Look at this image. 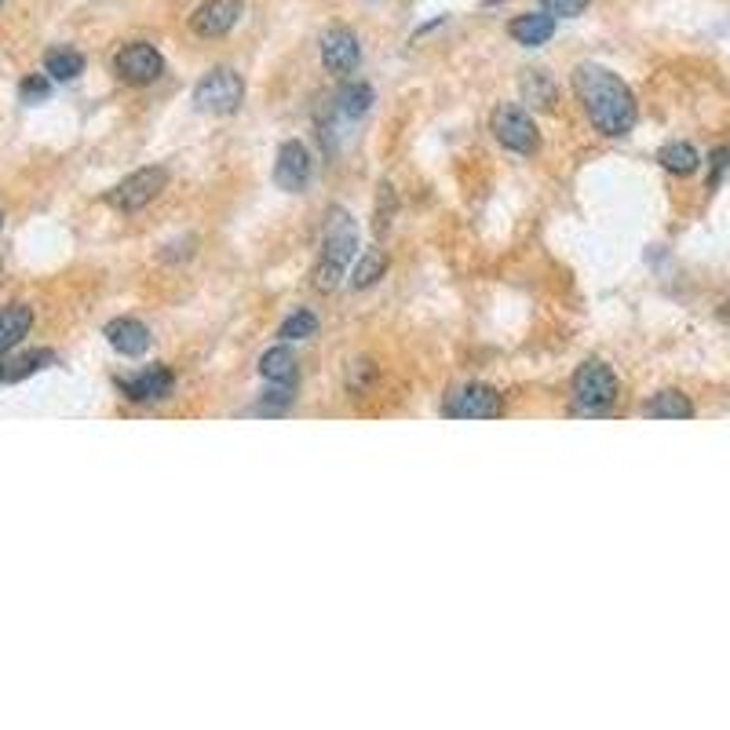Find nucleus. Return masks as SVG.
<instances>
[{"mask_svg": "<svg viewBox=\"0 0 730 730\" xmlns=\"http://www.w3.org/2000/svg\"><path fill=\"white\" fill-rule=\"evenodd\" d=\"M574 92L581 99L588 121H592L603 136H628L636 128L639 106L636 95L614 69L599 63H577L574 66Z\"/></svg>", "mask_w": 730, "mask_h": 730, "instance_id": "nucleus-1", "label": "nucleus"}, {"mask_svg": "<svg viewBox=\"0 0 730 730\" xmlns=\"http://www.w3.org/2000/svg\"><path fill=\"white\" fill-rule=\"evenodd\" d=\"M358 253V227L355 219L344 213V208H333L325 223V242H322V259L315 267V289L322 293H333L340 285V278L347 274V264Z\"/></svg>", "mask_w": 730, "mask_h": 730, "instance_id": "nucleus-2", "label": "nucleus"}, {"mask_svg": "<svg viewBox=\"0 0 730 730\" xmlns=\"http://www.w3.org/2000/svg\"><path fill=\"white\" fill-rule=\"evenodd\" d=\"M569 398H574V409L585 417L606 413L617 398V376L606 362H585L574 373V384H569Z\"/></svg>", "mask_w": 730, "mask_h": 730, "instance_id": "nucleus-3", "label": "nucleus"}, {"mask_svg": "<svg viewBox=\"0 0 730 730\" xmlns=\"http://www.w3.org/2000/svg\"><path fill=\"white\" fill-rule=\"evenodd\" d=\"M245 99V81L234 74L230 66H216L208 69L202 81L194 85V106L202 110V114H234L238 106H242Z\"/></svg>", "mask_w": 730, "mask_h": 730, "instance_id": "nucleus-4", "label": "nucleus"}, {"mask_svg": "<svg viewBox=\"0 0 730 730\" xmlns=\"http://www.w3.org/2000/svg\"><path fill=\"white\" fill-rule=\"evenodd\" d=\"M489 128H494L497 143L512 154H534L541 146V132H537L534 117L518 106H497L494 117H489Z\"/></svg>", "mask_w": 730, "mask_h": 730, "instance_id": "nucleus-5", "label": "nucleus"}, {"mask_svg": "<svg viewBox=\"0 0 730 730\" xmlns=\"http://www.w3.org/2000/svg\"><path fill=\"white\" fill-rule=\"evenodd\" d=\"M165 183H168V172L162 165L139 168V172H132L128 179H121L114 190H110L106 202L114 208H121V213H139V208H146L157 194H162Z\"/></svg>", "mask_w": 730, "mask_h": 730, "instance_id": "nucleus-6", "label": "nucleus"}, {"mask_svg": "<svg viewBox=\"0 0 730 730\" xmlns=\"http://www.w3.org/2000/svg\"><path fill=\"white\" fill-rule=\"evenodd\" d=\"M501 413H504V395L489 384L457 387L446 402V417H457V420H494Z\"/></svg>", "mask_w": 730, "mask_h": 730, "instance_id": "nucleus-7", "label": "nucleus"}, {"mask_svg": "<svg viewBox=\"0 0 730 730\" xmlns=\"http://www.w3.org/2000/svg\"><path fill=\"white\" fill-rule=\"evenodd\" d=\"M114 69H117V77L128 85H154L157 77L165 74V59L154 44L136 41V44H125L121 52H117Z\"/></svg>", "mask_w": 730, "mask_h": 730, "instance_id": "nucleus-8", "label": "nucleus"}, {"mask_svg": "<svg viewBox=\"0 0 730 730\" xmlns=\"http://www.w3.org/2000/svg\"><path fill=\"white\" fill-rule=\"evenodd\" d=\"M311 150H307L299 139H289V143L278 146V162H274V183L285 190V194H299L307 183H311Z\"/></svg>", "mask_w": 730, "mask_h": 730, "instance_id": "nucleus-9", "label": "nucleus"}, {"mask_svg": "<svg viewBox=\"0 0 730 730\" xmlns=\"http://www.w3.org/2000/svg\"><path fill=\"white\" fill-rule=\"evenodd\" d=\"M322 63H325L329 74H336V77L355 74L358 63H362V44H358V37L351 34V29L347 26L329 29V34L322 37Z\"/></svg>", "mask_w": 730, "mask_h": 730, "instance_id": "nucleus-10", "label": "nucleus"}, {"mask_svg": "<svg viewBox=\"0 0 730 730\" xmlns=\"http://www.w3.org/2000/svg\"><path fill=\"white\" fill-rule=\"evenodd\" d=\"M242 12H245L242 0H208V4H202L190 15V29L197 37H223L238 26Z\"/></svg>", "mask_w": 730, "mask_h": 730, "instance_id": "nucleus-11", "label": "nucleus"}, {"mask_svg": "<svg viewBox=\"0 0 730 730\" xmlns=\"http://www.w3.org/2000/svg\"><path fill=\"white\" fill-rule=\"evenodd\" d=\"M172 387H176V376H172V369H165V366L143 369L139 376L121 380V392L132 398V402H162V398L172 395Z\"/></svg>", "mask_w": 730, "mask_h": 730, "instance_id": "nucleus-12", "label": "nucleus"}, {"mask_svg": "<svg viewBox=\"0 0 730 730\" xmlns=\"http://www.w3.org/2000/svg\"><path fill=\"white\" fill-rule=\"evenodd\" d=\"M106 340L117 355L139 358V355H146V347H150V329L139 322V318H114V322L106 325Z\"/></svg>", "mask_w": 730, "mask_h": 730, "instance_id": "nucleus-13", "label": "nucleus"}, {"mask_svg": "<svg viewBox=\"0 0 730 730\" xmlns=\"http://www.w3.org/2000/svg\"><path fill=\"white\" fill-rule=\"evenodd\" d=\"M508 34H512L515 44L523 48H541L555 37V15L548 12H526L512 18V26H508Z\"/></svg>", "mask_w": 730, "mask_h": 730, "instance_id": "nucleus-14", "label": "nucleus"}, {"mask_svg": "<svg viewBox=\"0 0 730 730\" xmlns=\"http://www.w3.org/2000/svg\"><path fill=\"white\" fill-rule=\"evenodd\" d=\"M29 329H34V307H26V304L4 307V311H0V355L12 351Z\"/></svg>", "mask_w": 730, "mask_h": 730, "instance_id": "nucleus-15", "label": "nucleus"}, {"mask_svg": "<svg viewBox=\"0 0 730 730\" xmlns=\"http://www.w3.org/2000/svg\"><path fill=\"white\" fill-rule=\"evenodd\" d=\"M643 413L654 417V420H690L694 417V402H690L683 392L668 387V392H657L654 398H650Z\"/></svg>", "mask_w": 730, "mask_h": 730, "instance_id": "nucleus-16", "label": "nucleus"}, {"mask_svg": "<svg viewBox=\"0 0 730 730\" xmlns=\"http://www.w3.org/2000/svg\"><path fill=\"white\" fill-rule=\"evenodd\" d=\"M259 373H264L267 384H296V355L289 347H271L264 358H259Z\"/></svg>", "mask_w": 730, "mask_h": 730, "instance_id": "nucleus-17", "label": "nucleus"}, {"mask_svg": "<svg viewBox=\"0 0 730 730\" xmlns=\"http://www.w3.org/2000/svg\"><path fill=\"white\" fill-rule=\"evenodd\" d=\"M44 74L52 81H77L85 74V55L74 52V48H52L44 55Z\"/></svg>", "mask_w": 730, "mask_h": 730, "instance_id": "nucleus-18", "label": "nucleus"}, {"mask_svg": "<svg viewBox=\"0 0 730 730\" xmlns=\"http://www.w3.org/2000/svg\"><path fill=\"white\" fill-rule=\"evenodd\" d=\"M373 99H376V95H373V88H369L366 81H351V85L340 88L336 106H340V114H344V117H351V121H358V117H366V114H369Z\"/></svg>", "mask_w": 730, "mask_h": 730, "instance_id": "nucleus-19", "label": "nucleus"}, {"mask_svg": "<svg viewBox=\"0 0 730 730\" xmlns=\"http://www.w3.org/2000/svg\"><path fill=\"white\" fill-rule=\"evenodd\" d=\"M657 162H662L665 172L673 176H690L697 172V165H702V157H697V150L690 143H665L662 154H657Z\"/></svg>", "mask_w": 730, "mask_h": 730, "instance_id": "nucleus-20", "label": "nucleus"}, {"mask_svg": "<svg viewBox=\"0 0 730 730\" xmlns=\"http://www.w3.org/2000/svg\"><path fill=\"white\" fill-rule=\"evenodd\" d=\"M384 271H387V256H384V248H366L362 256H358V264H355V271H351V285L355 289H373L380 278H384Z\"/></svg>", "mask_w": 730, "mask_h": 730, "instance_id": "nucleus-21", "label": "nucleus"}, {"mask_svg": "<svg viewBox=\"0 0 730 730\" xmlns=\"http://www.w3.org/2000/svg\"><path fill=\"white\" fill-rule=\"evenodd\" d=\"M55 355L52 351H29V355H18L12 362H4V384H15V380H26L29 373H37V369L52 366Z\"/></svg>", "mask_w": 730, "mask_h": 730, "instance_id": "nucleus-22", "label": "nucleus"}, {"mask_svg": "<svg viewBox=\"0 0 730 730\" xmlns=\"http://www.w3.org/2000/svg\"><path fill=\"white\" fill-rule=\"evenodd\" d=\"M523 92L534 99L537 106H545V110H552V103H555V88L545 77V69H529L526 81H523Z\"/></svg>", "mask_w": 730, "mask_h": 730, "instance_id": "nucleus-23", "label": "nucleus"}, {"mask_svg": "<svg viewBox=\"0 0 730 730\" xmlns=\"http://www.w3.org/2000/svg\"><path fill=\"white\" fill-rule=\"evenodd\" d=\"M318 333V318H315V311H296V315H289L285 322H282V329H278V336L282 340H307V336H315Z\"/></svg>", "mask_w": 730, "mask_h": 730, "instance_id": "nucleus-24", "label": "nucleus"}, {"mask_svg": "<svg viewBox=\"0 0 730 730\" xmlns=\"http://www.w3.org/2000/svg\"><path fill=\"white\" fill-rule=\"evenodd\" d=\"M18 95H23V103H44L48 95H52V77L48 74H29L23 88H18Z\"/></svg>", "mask_w": 730, "mask_h": 730, "instance_id": "nucleus-25", "label": "nucleus"}, {"mask_svg": "<svg viewBox=\"0 0 730 730\" xmlns=\"http://www.w3.org/2000/svg\"><path fill=\"white\" fill-rule=\"evenodd\" d=\"M588 4H592V0H541L545 12H548V15H555V18H559V15H563V18H577Z\"/></svg>", "mask_w": 730, "mask_h": 730, "instance_id": "nucleus-26", "label": "nucleus"}, {"mask_svg": "<svg viewBox=\"0 0 730 730\" xmlns=\"http://www.w3.org/2000/svg\"><path fill=\"white\" fill-rule=\"evenodd\" d=\"M296 395V384H267V395H264V406L267 409H285L293 402Z\"/></svg>", "mask_w": 730, "mask_h": 730, "instance_id": "nucleus-27", "label": "nucleus"}, {"mask_svg": "<svg viewBox=\"0 0 730 730\" xmlns=\"http://www.w3.org/2000/svg\"><path fill=\"white\" fill-rule=\"evenodd\" d=\"M0 380H4V362H0Z\"/></svg>", "mask_w": 730, "mask_h": 730, "instance_id": "nucleus-28", "label": "nucleus"}, {"mask_svg": "<svg viewBox=\"0 0 730 730\" xmlns=\"http://www.w3.org/2000/svg\"><path fill=\"white\" fill-rule=\"evenodd\" d=\"M0 230H4V216H0Z\"/></svg>", "mask_w": 730, "mask_h": 730, "instance_id": "nucleus-29", "label": "nucleus"}, {"mask_svg": "<svg viewBox=\"0 0 730 730\" xmlns=\"http://www.w3.org/2000/svg\"><path fill=\"white\" fill-rule=\"evenodd\" d=\"M0 4H4V0H0Z\"/></svg>", "mask_w": 730, "mask_h": 730, "instance_id": "nucleus-30", "label": "nucleus"}]
</instances>
